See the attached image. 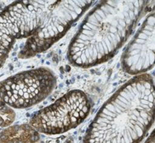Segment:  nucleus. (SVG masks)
I'll return each instance as SVG.
<instances>
[{"label":"nucleus","mask_w":155,"mask_h":143,"mask_svg":"<svg viewBox=\"0 0 155 143\" xmlns=\"http://www.w3.org/2000/svg\"><path fill=\"white\" fill-rule=\"evenodd\" d=\"M92 1H18L0 13V68L18 39L27 38L19 58L51 47L91 7Z\"/></svg>","instance_id":"nucleus-1"},{"label":"nucleus","mask_w":155,"mask_h":143,"mask_svg":"<svg viewBox=\"0 0 155 143\" xmlns=\"http://www.w3.org/2000/svg\"><path fill=\"white\" fill-rule=\"evenodd\" d=\"M155 120V84L149 74L133 77L104 102L84 143H139Z\"/></svg>","instance_id":"nucleus-2"},{"label":"nucleus","mask_w":155,"mask_h":143,"mask_svg":"<svg viewBox=\"0 0 155 143\" xmlns=\"http://www.w3.org/2000/svg\"><path fill=\"white\" fill-rule=\"evenodd\" d=\"M147 1H102L87 14L68 46L72 65L90 68L113 57L140 19Z\"/></svg>","instance_id":"nucleus-3"},{"label":"nucleus","mask_w":155,"mask_h":143,"mask_svg":"<svg viewBox=\"0 0 155 143\" xmlns=\"http://www.w3.org/2000/svg\"><path fill=\"white\" fill-rule=\"evenodd\" d=\"M91 108V101L86 93L81 90H72L37 112L31 118L30 125L38 133L60 135L82 123Z\"/></svg>","instance_id":"nucleus-4"},{"label":"nucleus","mask_w":155,"mask_h":143,"mask_svg":"<svg viewBox=\"0 0 155 143\" xmlns=\"http://www.w3.org/2000/svg\"><path fill=\"white\" fill-rule=\"evenodd\" d=\"M56 84L57 77L49 68L24 71L0 83V99L12 108H27L44 100Z\"/></svg>","instance_id":"nucleus-5"},{"label":"nucleus","mask_w":155,"mask_h":143,"mask_svg":"<svg viewBox=\"0 0 155 143\" xmlns=\"http://www.w3.org/2000/svg\"><path fill=\"white\" fill-rule=\"evenodd\" d=\"M155 65V10L146 18L122 56V67L130 75H140Z\"/></svg>","instance_id":"nucleus-6"},{"label":"nucleus","mask_w":155,"mask_h":143,"mask_svg":"<svg viewBox=\"0 0 155 143\" xmlns=\"http://www.w3.org/2000/svg\"><path fill=\"white\" fill-rule=\"evenodd\" d=\"M40 134L30 124L10 126L0 132V143H36Z\"/></svg>","instance_id":"nucleus-7"},{"label":"nucleus","mask_w":155,"mask_h":143,"mask_svg":"<svg viewBox=\"0 0 155 143\" xmlns=\"http://www.w3.org/2000/svg\"><path fill=\"white\" fill-rule=\"evenodd\" d=\"M15 119V112L13 108L0 99V130L10 126Z\"/></svg>","instance_id":"nucleus-8"},{"label":"nucleus","mask_w":155,"mask_h":143,"mask_svg":"<svg viewBox=\"0 0 155 143\" xmlns=\"http://www.w3.org/2000/svg\"><path fill=\"white\" fill-rule=\"evenodd\" d=\"M145 143H155V129L153 132L151 133L150 137L147 139V141H145Z\"/></svg>","instance_id":"nucleus-9"}]
</instances>
